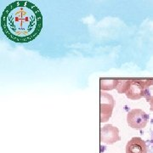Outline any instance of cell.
Masks as SVG:
<instances>
[{"mask_svg":"<svg viewBox=\"0 0 153 153\" xmlns=\"http://www.w3.org/2000/svg\"><path fill=\"white\" fill-rule=\"evenodd\" d=\"M149 143H150V146H151V147H152V151H153V131L152 133V138H151V140H150Z\"/></svg>","mask_w":153,"mask_h":153,"instance_id":"9c48e42d","label":"cell"},{"mask_svg":"<svg viewBox=\"0 0 153 153\" xmlns=\"http://www.w3.org/2000/svg\"><path fill=\"white\" fill-rule=\"evenodd\" d=\"M43 16L32 2L15 1L7 5L1 16V27L12 42L25 44L34 40L43 29Z\"/></svg>","mask_w":153,"mask_h":153,"instance_id":"6da1fadb","label":"cell"},{"mask_svg":"<svg viewBox=\"0 0 153 153\" xmlns=\"http://www.w3.org/2000/svg\"><path fill=\"white\" fill-rule=\"evenodd\" d=\"M100 123H105L109 120L111 117L114 109L115 101L112 95L110 94L100 92Z\"/></svg>","mask_w":153,"mask_h":153,"instance_id":"277c9868","label":"cell"},{"mask_svg":"<svg viewBox=\"0 0 153 153\" xmlns=\"http://www.w3.org/2000/svg\"><path fill=\"white\" fill-rule=\"evenodd\" d=\"M149 121V115L141 109H133L127 115V123L134 129L146 128Z\"/></svg>","mask_w":153,"mask_h":153,"instance_id":"3957f363","label":"cell"},{"mask_svg":"<svg viewBox=\"0 0 153 153\" xmlns=\"http://www.w3.org/2000/svg\"><path fill=\"white\" fill-rule=\"evenodd\" d=\"M119 129L111 124L105 125L100 128V141L106 145H112L120 141Z\"/></svg>","mask_w":153,"mask_h":153,"instance_id":"5b68a950","label":"cell"},{"mask_svg":"<svg viewBox=\"0 0 153 153\" xmlns=\"http://www.w3.org/2000/svg\"><path fill=\"white\" fill-rule=\"evenodd\" d=\"M118 79H106L100 78V89L102 90H111L117 88Z\"/></svg>","mask_w":153,"mask_h":153,"instance_id":"52a82bcc","label":"cell"},{"mask_svg":"<svg viewBox=\"0 0 153 153\" xmlns=\"http://www.w3.org/2000/svg\"><path fill=\"white\" fill-rule=\"evenodd\" d=\"M145 98L146 99V101L150 104V110L153 111V88L149 89V92Z\"/></svg>","mask_w":153,"mask_h":153,"instance_id":"ba28073f","label":"cell"},{"mask_svg":"<svg viewBox=\"0 0 153 153\" xmlns=\"http://www.w3.org/2000/svg\"><path fill=\"white\" fill-rule=\"evenodd\" d=\"M152 85L153 78L118 79L116 89L119 94H125L129 100H137L146 97Z\"/></svg>","mask_w":153,"mask_h":153,"instance_id":"7a4b0ae2","label":"cell"},{"mask_svg":"<svg viewBox=\"0 0 153 153\" xmlns=\"http://www.w3.org/2000/svg\"><path fill=\"white\" fill-rule=\"evenodd\" d=\"M126 153H148L146 143L140 137H134L126 145Z\"/></svg>","mask_w":153,"mask_h":153,"instance_id":"8992f818","label":"cell"}]
</instances>
